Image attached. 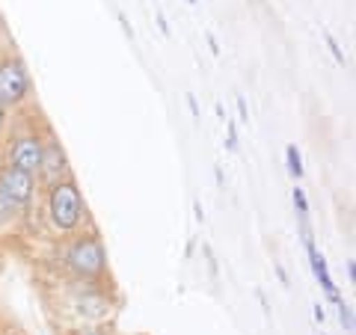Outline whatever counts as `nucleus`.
Returning a JSON list of instances; mask_svg holds the SVG:
<instances>
[{
	"label": "nucleus",
	"instance_id": "dca6fc26",
	"mask_svg": "<svg viewBox=\"0 0 356 335\" xmlns=\"http://www.w3.org/2000/svg\"><path fill=\"white\" fill-rule=\"evenodd\" d=\"M238 116L243 125H250V107H247V98H241V95H238Z\"/></svg>",
	"mask_w": 356,
	"mask_h": 335
},
{
	"label": "nucleus",
	"instance_id": "1a4fd4ad",
	"mask_svg": "<svg viewBox=\"0 0 356 335\" xmlns=\"http://www.w3.org/2000/svg\"><path fill=\"white\" fill-rule=\"evenodd\" d=\"M285 163H288V172H291V178H297V181H300V178H303V158H300V149L297 146H288L285 149Z\"/></svg>",
	"mask_w": 356,
	"mask_h": 335
},
{
	"label": "nucleus",
	"instance_id": "6e6552de",
	"mask_svg": "<svg viewBox=\"0 0 356 335\" xmlns=\"http://www.w3.org/2000/svg\"><path fill=\"white\" fill-rule=\"evenodd\" d=\"M30 214L24 208H21L18 202H13L9 196H3L0 193V231H9V229H15V226H21Z\"/></svg>",
	"mask_w": 356,
	"mask_h": 335
},
{
	"label": "nucleus",
	"instance_id": "20e7f679",
	"mask_svg": "<svg viewBox=\"0 0 356 335\" xmlns=\"http://www.w3.org/2000/svg\"><path fill=\"white\" fill-rule=\"evenodd\" d=\"M48 122L36 119L33 110H21V113H13V125H9L6 140L0 142L3 149V163L15 166V170H24L30 175L39 172L42 163V152H44V133H48Z\"/></svg>",
	"mask_w": 356,
	"mask_h": 335
},
{
	"label": "nucleus",
	"instance_id": "ddd939ff",
	"mask_svg": "<svg viewBox=\"0 0 356 335\" xmlns=\"http://www.w3.org/2000/svg\"><path fill=\"white\" fill-rule=\"evenodd\" d=\"M65 335H113L107 327H72Z\"/></svg>",
	"mask_w": 356,
	"mask_h": 335
},
{
	"label": "nucleus",
	"instance_id": "393cba45",
	"mask_svg": "<svg viewBox=\"0 0 356 335\" xmlns=\"http://www.w3.org/2000/svg\"><path fill=\"white\" fill-rule=\"evenodd\" d=\"M356 261L353 259H348V276H350V282H356V267H353Z\"/></svg>",
	"mask_w": 356,
	"mask_h": 335
},
{
	"label": "nucleus",
	"instance_id": "5701e85b",
	"mask_svg": "<svg viewBox=\"0 0 356 335\" xmlns=\"http://www.w3.org/2000/svg\"><path fill=\"white\" fill-rule=\"evenodd\" d=\"M312 311H315V320H318V323L327 320V311H324V306H321V303H315V309H312Z\"/></svg>",
	"mask_w": 356,
	"mask_h": 335
},
{
	"label": "nucleus",
	"instance_id": "cd10ccee",
	"mask_svg": "<svg viewBox=\"0 0 356 335\" xmlns=\"http://www.w3.org/2000/svg\"><path fill=\"white\" fill-rule=\"evenodd\" d=\"M187 3H196V0H187Z\"/></svg>",
	"mask_w": 356,
	"mask_h": 335
},
{
	"label": "nucleus",
	"instance_id": "f8f14e48",
	"mask_svg": "<svg viewBox=\"0 0 356 335\" xmlns=\"http://www.w3.org/2000/svg\"><path fill=\"white\" fill-rule=\"evenodd\" d=\"M339 320H341L344 332H353V329H356V327H353V309H350L348 303H339Z\"/></svg>",
	"mask_w": 356,
	"mask_h": 335
},
{
	"label": "nucleus",
	"instance_id": "7ed1b4c3",
	"mask_svg": "<svg viewBox=\"0 0 356 335\" xmlns=\"http://www.w3.org/2000/svg\"><path fill=\"white\" fill-rule=\"evenodd\" d=\"M60 261L65 276L74 279V282H107L110 279L107 247L95 226H86L72 238H65Z\"/></svg>",
	"mask_w": 356,
	"mask_h": 335
},
{
	"label": "nucleus",
	"instance_id": "a211bd4d",
	"mask_svg": "<svg viewBox=\"0 0 356 335\" xmlns=\"http://www.w3.org/2000/svg\"><path fill=\"white\" fill-rule=\"evenodd\" d=\"M184 98H187V110H191V116H193V119H199V104H196V95H193V92H187Z\"/></svg>",
	"mask_w": 356,
	"mask_h": 335
},
{
	"label": "nucleus",
	"instance_id": "a878e982",
	"mask_svg": "<svg viewBox=\"0 0 356 335\" xmlns=\"http://www.w3.org/2000/svg\"><path fill=\"white\" fill-rule=\"evenodd\" d=\"M214 113H217L220 119H226V110H222V104H214Z\"/></svg>",
	"mask_w": 356,
	"mask_h": 335
},
{
	"label": "nucleus",
	"instance_id": "423d86ee",
	"mask_svg": "<svg viewBox=\"0 0 356 335\" xmlns=\"http://www.w3.org/2000/svg\"><path fill=\"white\" fill-rule=\"evenodd\" d=\"M39 190L42 187H39L36 175L3 163V170H0V193L9 196L13 202H18L27 214H33V208H36V202H39Z\"/></svg>",
	"mask_w": 356,
	"mask_h": 335
},
{
	"label": "nucleus",
	"instance_id": "aec40b11",
	"mask_svg": "<svg viewBox=\"0 0 356 335\" xmlns=\"http://www.w3.org/2000/svg\"><path fill=\"white\" fill-rule=\"evenodd\" d=\"M116 18H119V24H122V30H125V36H128V39H134V30H131V24H128V18H125V13H116Z\"/></svg>",
	"mask_w": 356,
	"mask_h": 335
},
{
	"label": "nucleus",
	"instance_id": "4be33fe9",
	"mask_svg": "<svg viewBox=\"0 0 356 335\" xmlns=\"http://www.w3.org/2000/svg\"><path fill=\"white\" fill-rule=\"evenodd\" d=\"M193 217H196V222L205 220V211H202V202H199V199H193Z\"/></svg>",
	"mask_w": 356,
	"mask_h": 335
},
{
	"label": "nucleus",
	"instance_id": "bb28decb",
	"mask_svg": "<svg viewBox=\"0 0 356 335\" xmlns=\"http://www.w3.org/2000/svg\"><path fill=\"white\" fill-rule=\"evenodd\" d=\"M0 170H3V149H0Z\"/></svg>",
	"mask_w": 356,
	"mask_h": 335
},
{
	"label": "nucleus",
	"instance_id": "6ab92c4d",
	"mask_svg": "<svg viewBox=\"0 0 356 335\" xmlns=\"http://www.w3.org/2000/svg\"><path fill=\"white\" fill-rule=\"evenodd\" d=\"M154 18H158V27H161L163 36H170V21H166V15L161 13V9H158V13H154Z\"/></svg>",
	"mask_w": 356,
	"mask_h": 335
},
{
	"label": "nucleus",
	"instance_id": "0eeeda50",
	"mask_svg": "<svg viewBox=\"0 0 356 335\" xmlns=\"http://www.w3.org/2000/svg\"><path fill=\"white\" fill-rule=\"evenodd\" d=\"M72 175V163H69V154H65L60 137L54 133V128H48L44 133V152H42V163H39V187L44 184H54L60 178H69Z\"/></svg>",
	"mask_w": 356,
	"mask_h": 335
},
{
	"label": "nucleus",
	"instance_id": "f257e3e1",
	"mask_svg": "<svg viewBox=\"0 0 356 335\" xmlns=\"http://www.w3.org/2000/svg\"><path fill=\"white\" fill-rule=\"evenodd\" d=\"M42 199V220L57 238H72L81 229L92 226L89 222V211H86V199L81 184L74 181V175L60 178L54 184H44L39 190Z\"/></svg>",
	"mask_w": 356,
	"mask_h": 335
},
{
	"label": "nucleus",
	"instance_id": "f03ea898",
	"mask_svg": "<svg viewBox=\"0 0 356 335\" xmlns=\"http://www.w3.org/2000/svg\"><path fill=\"white\" fill-rule=\"evenodd\" d=\"M60 306L74 327H104L116 315L119 297L110 282H74L69 279L63 288Z\"/></svg>",
	"mask_w": 356,
	"mask_h": 335
},
{
	"label": "nucleus",
	"instance_id": "2eb2a0df",
	"mask_svg": "<svg viewBox=\"0 0 356 335\" xmlns=\"http://www.w3.org/2000/svg\"><path fill=\"white\" fill-rule=\"evenodd\" d=\"M9 125H13V113L0 104V142L6 140V133H9Z\"/></svg>",
	"mask_w": 356,
	"mask_h": 335
},
{
	"label": "nucleus",
	"instance_id": "9b49d317",
	"mask_svg": "<svg viewBox=\"0 0 356 335\" xmlns=\"http://www.w3.org/2000/svg\"><path fill=\"white\" fill-rule=\"evenodd\" d=\"M324 42H327L330 54L336 57V63H339V65H348V60H344V51H341V44L336 42V36H332V33H324Z\"/></svg>",
	"mask_w": 356,
	"mask_h": 335
},
{
	"label": "nucleus",
	"instance_id": "c85d7f7f",
	"mask_svg": "<svg viewBox=\"0 0 356 335\" xmlns=\"http://www.w3.org/2000/svg\"><path fill=\"white\" fill-rule=\"evenodd\" d=\"M0 33H3V30H0Z\"/></svg>",
	"mask_w": 356,
	"mask_h": 335
},
{
	"label": "nucleus",
	"instance_id": "39448f33",
	"mask_svg": "<svg viewBox=\"0 0 356 335\" xmlns=\"http://www.w3.org/2000/svg\"><path fill=\"white\" fill-rule=\"evenodd\" d=\"M33 98V81H30V69L21 54L13 48H0V104L9 113H21L30 107Z\"/></svg>",
	"mask_w": 356,
	"mask_h": 335
},
{
	"label": "nucleus",
	"instance_id": "b1692460",
	"mask_svg": "<svg viewBox=\"0 0 356 335\" xmlns=\"http://www.w3.org/2000/svg\"><path fill=\"white\" fill-rule=\"evenodd\" d=\"M276 276H280V282H282V285H288V273L282 270V264H276Z\"/></svg>",
	"mask_w": 356,
	"mask_h": 335
},
{
	"label": "nucleus",
	"instance_id": "9d476101",
	"mask_svg": "<svg viewBox=\"0 0 356 335\" xmlns=\"http://www.w3.org/2000/svg\"><path fill=\"white\" fill-rule=\"evenodd\" d=\"M291 199H294L297 217H300V220H306V217H309V199H306V190H303V187H300V184H297V187L291 190Z\"/></svg>",
	"mask_w": 356,
	"mask_h": 335
},
{
	"label": "nucleus",
	"instance_id": "4468645a",
	"mask_svg": "<svg viewBox=\"0 0 356 335\" xmlns=\"http://www.w3.org/2000/svg\"><path fill=\"white\" fill-rule=\"evenodd\" d=\"M226 149L238 152V128H235V122H229V119H226Z\"/></svg>",
	"mask_w": 356,
	"mask_h": 335
},
{
	"label": "nucleus",
	"instance_id": "f3484780",
	"mask_svg": "<svg viewBox=\"0 0 356 335\" xmlns=\"http://www.w3.org/2000/svg\"><path fill=\"white\" fill-rule=\"evenodd\" d=\"M205 259H208V270H211V276H217L220 273V267H217V259H214V252H211V247H208V243H205Z\"/></svg>",
	"mask_w": 356,
	"mask_h": 335
},
{
	"label": "nucleus",
	"instance_id": "412c9836",
	"mask_svg": "<svg viewBox=\"0 0 356 335\" xmlns=\"http://www.w3.org/2000/svg\"><path fill=\"white\" fill-rule=\"evenodd\" d=\"M208 48H211V54H214V57H220V42H217V36H214V33H208Z\"/></svg>",
	"mask_w": 356,
	"mask_h": 335
}]
</instances>
